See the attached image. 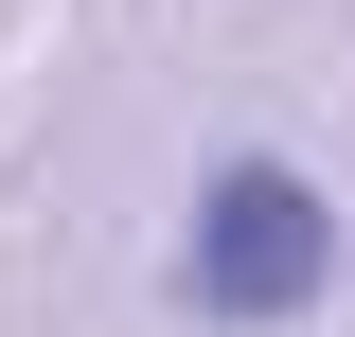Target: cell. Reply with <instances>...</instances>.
Segmentation results:
<instances>
[{
  "instance_id": "1",
  "label": "cell",
  "mask_w": 355,
  "mask_h": 337,
  "mask_svg": "<svg viewBox=\"0 0 355 337\" xmlns=\"http://www.w3.org/2000/svg\"><path fill=\"white\" fill-rule=\"evenodd\" d=\"M320 284H338V196L302 160H231L196 196V231H178V302L231 320V337H266V320H302Z\"/></svg>"
}]
</instances>
